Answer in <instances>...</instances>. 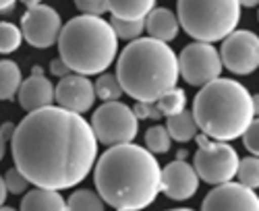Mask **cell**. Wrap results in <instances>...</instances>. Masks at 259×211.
<instances>
[{
    "mask_svg": "<svg viewBox=\"0 0 259 211\" xmlns=\"http://www.w3.org/2000/svg\"><path fill=\"white\" fill-rule=\"evenodd\" d=\"M15 166L33 186H77L88 178L98 155V139L83 114L46 106L21 120L11 137Z\"/></svg>",
    "mask_w": 259,
    "mask_h": 211,
    "instance_id": "cell-1",
    "label": "cell"
},
{
    "mask_svg": "<svg viewBox=\"0 0 259 211\" xmlns=\"http://www.w3.org/2000/svg\"><path fill=\"white\" fill-rule=\"evenodd\" d=\"M94 182L106 205L118 211H141L162 191V168L145 147L133 141L118 143L100 155Z\"/></svg>",
    "mask_w": 259,
    "mask_h": 211,
    "instance_id": "cell-2",
    "label": "cell"
},
{
    "mask_svg": "<svg viewBox=\"0 0 259 211\" xmlns=\"http://www.w3.org/2000/svg\"><path fill=\"white\" fill-rule=\"evenodd\" d=\"M116 77L126 95L139 101H156L162 93L177 87L181 77L179 56L166 41L137 37L118 56Z\"/></svg>",
    "mask_w": 259,
    "mask_h": 211,
    "instance_id": "cell-3",
    "label": "cell"
},
{
    "mask_svg": "<svg viewBox=\"0 0 259 211\" xmlns=\"http://www.w3.org/2000/svg\"><path fill=\"white\" fill-rule=\"evenodd\" d=\"M193 116L199 129L215 141L241 139L255 118L253 97L245 85L232 79H213L193 99Z\"/></svg>",
    "mask_w": 259,
    "mask_h": 211,
    "instance_id": "cell-4",
    "label": "cell"
},
{
    "mask_svg": "<svg viewBox=\"0 0 259 211\" xmlns=\"http://www.w3.org/2000/svg\"><path fill=\"white\" fill-rule=\"evenodd\" d=\"M58 52L71 73L100 75L108 71L118 52V35L110 21L94 15H79L62 25L58 35Z\"/></svg>",
    "mask_w": 259,
    "mask_h": 211,
    "instance_id": "cell-5",
    "label": "cell"
},
{
    "mask_svg": "<svg viewBox=\"0 0 259 211\" xmlns=\"http://www.w3.org/2000/svg\"><path fill=\"white\" fill-rule=\"evenodd\" d=\"M179 23L197 41H220L241 21L239 0H179Z\"/></svg>",
    "mask_w": 259,
    "mask_h": 211,
    "instance_id": "cell-6",
    "label": "cell"
},
{
    "mask_svg": "<svg viewBox=\"0 0 259 211\" xmlns=\"http://www.w3.org/2000/svg\"><path fill=\"white\" fill-rule=\"evenodd\" d=\"M199 149L193 157V168H195L197 176L207 184H222L236 176V168H239V153L234 147L228 145V141H211V137L195 135Z\"/></svg>",
    "mask_w": 259,
    "mask_h": 211,
    "instance_id": "cell-7",
    "label": "cell"
},
{
    "mask_svg": "<svg viewBox=\"0 0 259 211\" xmlns=\"http://www.w3.org/2000/svg\"><path fill=\"white\" fill-rule=\"evenodd\" d=\"M92 131L102 145H118L131 143L139 133V118L135 116L133 108L126 103L112 99L102 103L92 116Z\"/></svg>",
    "mask_w": 259,
    "mask_h": 211,
    "instance_id": "cell-8",
    "label": "cell"
},
{
    "mask_svg": "<svg viewBox=\"0 0 259 211\" xmlns=\"http://www.w3.org/2000/svg\"><path fill=\"white\" fill-rule=\"evenodd\" d=\"M222 58L209 41H193L179 54V75L193 87L218 79L222 73Z\"/></svg>",
    "mask_w": 259,
    "mask_h": 211,
    "instance_id": "cell-9",
    "label": "cell"
},
{
    "mask_svg": "<svg viewBox=\"0 0 259 211\" xmlns=\"http://www.w3.org/2000/svg\"><path fill=\"white\" fill-rule=\"evenodd\" d=\"M222 65L236 75H251L259 69V37L253 31H232L222 39Z\"/></svg>",
    "mask_w": 259,
    "mask_h": 211,
    "instance_id": "cell-10",
    "label": "cell"
},
{
    "mask_svg": "<svg viewBox=\"0 0 259 211\" xmlns=\"http://www.w3.org/2000/svg\"><path fill=\"white\" fill-rule=\"evenodd\" d=\"M62 29L60 15L46 5H35L29 7L27 13L21 17V31H23V39L29 46L46 50L54 46L58 41Z\"/></svg>",
    "mask_w": 259,
    "mask_h": 211,
    "instance_id": "cell-11",
    "label": "cell"
},
{
    "mask_svg": "<svg viewBox=\"0 0 259 211\" xmlns=\"http://www.w3.org/2000/svg\"><path fill=\"white\" fill-rule=\"evenodd\" d=\"M203 211H259V197L243 182H222L205 195Z\"/></svg>",
    "mask_w": 259,
    "mask_h": 211,
    "instance_id": "cell-12",
    "label": "cell"
},
{
    "mask_svg": "<svg viewBox=\"0 0 259 211\" xmlns=\"http://www.w3.org/2000/svg\"><path fill=\"white\" fill-rule=\"evenodd\" d=\"M54 99L64 110L85 114L96 101V87L85 75H67L54 87Z\"/></svg>",
    "mask_w": 259,
    "mask_h": 211,
    "instance_id": "cell-13",
    "label": "cell"
},
{
    "mask_svg": "<svg viewBox=\"0 0 259 211\" xmlns=\"http://www.w3.org/2000/svg\"><path fill=\"white\" fill-rule=\"evenodd\" d=\"M199 176L185 160H177L162 170V193L172 201H187L197 193Z\"/></svg>",
    "mask_w": 259,
    "mask_h": 211,
    "instance_id": "cell-14",
    "label": "cell"
},
{
    "mask_svg": "<svg viewBox=\"0 0 259 211\" xmlns=\"http://www.w3.org/2000/svg\"><path fill=\"white\" fill-rule=\"evenodd\" d=\"M52 101H54V87L50 79H46L44 75H31L29 79L21 83L19 103L25 112L46 108V106H52Z\"/></svg>",
    "mask_w": 259,
    "mask_h": 211,
    "instance_id": "cell-15",
    "label": "cell"
},
{
    "mask_svg": "<svg viewBox=\"0 0 259 211\" xmlns=\"http://www.w3.org/2000/svg\"><path fill=\"white\" fill-rule=\"evenodd\" d=\"M145 29L149 33V37L160 39V41H172L179 35L181 23H179V17L168 11V9H152L145 17Z\"/></svg>",
    "mask_w": 259,
    "mask_h": 211,
    "instance_id": "cell-16",
    "label": "cell"
},
{
    "mask_svg": "<svg viewBox=\"0 0 259 211\" xmlns=\"http://www.w3.org/2000/svg\"><path fill=\"white\" fill-rule=\"evenodd\" d=\"M21 209L23 211H67V201L62 199L60 191L35 186V191L23 197Z\"/></svg>",
    "mask_w": 259,
    "mask_h": 211,
    "instance_id": "cell-17",
    "label": "cell"
},
{
    "mask_svg": "<svg viewBox=\"0 0 259 211\" xmlns=\"http://www.w3.org/2000/svg\"><path fill=\"white\" fill-rule=\"evenodd\" d=\"M166 129L172 137V141H179V143H187V141H193L197 135V122H195V116L189 110H181L179 114H172L168 116V122H166Z\"/></svg>",
    "mask_w": 259,
    "mask_h": 211,
    "instance_id": "cell-18",
    "label": "cell"
},
{
    "mask_svg": "<svg viewBox=\"0 0 259 211\" xmlns=\"http://www.w3.org/2000/svg\"><path fill=\"white\" fill-rule=\"evenodd\" d=\"M21 83H23V75H21V69L17 62L0 60V99L3 101L15 99Z\"/></svg>",
    "mask_w": 259,
    "mask_h": 211,
    "instance_id": "cell-19",
    "label": "cell"
},
{
    "mask_svg": "<svg viewBox=\"0 0 259 211\" xmlns=\"http://www.w3.org/2000/svg\"><path fill=\"white\" fill-rule=\"evenodd\" d=\"M108 13L120 19H145L156 7V0H106Z\"/></svg>",
    "mask_w": 259,
    "mask_h": 211,
    "instance_id": "cell-20",
    "label": "cell"
},
{
    "mask_svg": "<svg viewBox=\"0 0 259 211\" xmlns=\"http://www.w3.org/2000/svg\"><path fill=\"white\" fill-rule=\"evenodd\" d=\"M67 209H71V211H102L104 209V199L100 197V193L83 188V191H75L69 197Z\"/></svg>",
    "mask_w": 259,
    "mask_h": 211,
    "instance_id": "cell-21",
    "label": "cell"
},
{
    "mask_svg": "<svg viewBox=\"0 0 259 211\" xmlns=\"http://www.w3.org/2000/svg\"><path fill=\"white\" fill-rule=\"evenodd\" d=\"M156 106H158V110L162 112V116L179 114L181 110H185V106H187V95H185L183 89L172 87V89H168L166 93H162L156 99Z\"/></svg>",
    "mask_w": 259,
    "mask_h": 211,
    "instance_id": "cell-22",
    "label": "cell"
},
{
    "mask_svg": "<svg viewBox=\"0 0 259 211\" xmlns=\"http://www.w3.org/2000/svg\"><path fill=\"white\" fill-rule=\"evenodd\" d=\"M94 87H96V95L104 101H112V99H120V95L124 93L122 87H120V81L116 75H110V73H106L98 77V81L94 83Z\"/></svg>",
    "mask_w": 259,
    "mask_h": 211,
    "instance_id": "cell-23",
    "label": "cell"
},
{
    "mask_svg": "<svg viewBox=\"0 0 259 211\" xmlns=\"http://www.w3.org/2000/svg\"><path fill=\"white\" fill-rule=\"evenodd\" d=\"M172 145V137L168 133L166 126L162 124H156L152 129H147L145 133V147L152 153H166Z\"/></svg>",
    "mask_w": 259,
    "mask_h": 211,
    "instance_id": "cell-24",
    "label": "cell"
},
{
    "mask_svg": "<svg viewBox=\"0 0 259 211\" xmlns=\"http://www.w3.org/2000/svg\"><path fill=\"white\" fill-rule=\"evenodd\" d=\"M110 25L120 39H137L145 31V19H120L112 17Z\"/></svg>",
    "mask_w": 259,
    "mask_h": 211,
    "instance_id": "cell-25",
    "label": "cell"
},
{
    "mask_svg": "<svg viewBox=\"0 0 259 211\" xmlns=\"http://www.w3.org/2000/svg\"><path fill=\"white\" fill-rule=\"evenodd\" d=\"M23 44V31H21L15 23H0V54H11L19 50V46Z\"/></svg>",
    "mask_w": 259,
    "mask_h": 211,
    "instance_id": "cell-26",
    "label": "cell"
},
{
    "mask_svg": "<svg viewBox=\"0 0 259 211\" xmlns=\"http://www.w3.org/2000/svg\"><path fill=\"white\" fill-rule=\"evenodd\" d=\"M236 176L245 186L257 188L259 186V157L251 155L245 160H239V168H236Z\"/></svg>",
    "mask_w": 259,
    "mask_h": 211,
    "instance_id": "cell-27",
    "label": "cell"
},
{
    "mask_svg": "<svg viewBox=\"0 0 259 211\" xmlns=\"http://www.w3.org/2000/svg\"><path fill=\"white\" fill-rule=\"evenodd\" d=\"M5 184H7V188H9V193H13V195H23L27 188H29L31 182H29L27 176L15 166V168H11V170L7 172V176H5Z\"/></svg>",
    "mask_w": 259,
    "mask_h": 211,
    "instance_id": "cell-28",
    "label": "cell"
},
{
    "mask_svg": "<svg viewBox=\"0 0 259 211\" xmlns=\"http://www.w3.org/2000/svg\"><path fill=\"white\" fill-rule=\"evenodd\" d=\"M243 143L247 147V151L251 155H257L259 157V118H253L251 124L245 129L243 133Z\"/></svg>",
    "mask_w": 259,
    "mask_h": 211,
    "instance_id": "cell-29",
    "label": "cell"
},
{
    "mask_svg": "<svg viewBox=\"0 0 259 211\" xmlns=\"http://www.w3.org/2000/svg\"><path fill=\"white\" fill-rule=\"evenodd\" d=\"M75 5L83 15L102 17L104 13H108V3L106 0H75Z\"/></svg>",
    "mask_w": 259,
    "mask_h": 211,
    "instance_id": "cell-30",
    "label": "cell"
},
{
    "mask_svg": "<svg viewBox=\"0 0 259 211\" xmlns=\"http://www.w3.org/2000/svg\"><path fill=\"white\" fill-rule=\"evenodd\" d=\"M133 112L139 120H145V118H152V120H160L162 118V112L158 110L156 101H139L133 106Z\"/></svg>",
    "mask_w": 259,
    "mask_h": 211,
    "instance_id": "cell-31",
    "label": "cell"
},
{
    "mask_svg": "<svg viewBox=\"0 0 259 211\" xmlns=\"http://www.w3.org/2000/svg\"><path fill=\"white\" fill-rule=\"evenodd\" d=\"M50 73L54 75V77H67V75H71V69L67 67V62H64L62 58H54L52 62H50Z\"/></svg>",
    "mask_w": 259,
    "mask_h": 211,
    "instance_id": "cell-32",
    "label": "cell"
},
{
    "mask_svg": "<svg viewBox=\"0 0 259 211\" xmlns=\"http://www.w3.org/2000/svg\"><path fill=\"white\" fill-rule=\"evenodd\" d=\"M7 195H9V188H7V184H5V178L0 176V209H3V205H5V201H7Z\"/></svg>",
    "mask_w": 259,
    "mask_h": 211,
    "instance_id": "cell-33",
    "label": "cell"
},
{
    "mask_svg": "<svg viewBox=\"0 0 259 211\" xmlns=\"http://www.w3.org/2000/svg\"><path fill=\"white\" fill-rule=\"evenodd\" d=\"M5 151H7V137H5L3 131H0V162H3V157H5Z\"/></svg>",
    "mask_w": 259,
    "mask_h": 211,
    "instance_id": "cell-34",
    "label": "cell"
},
{
    "mask_svg": "<svg viewBox=\"0 0 259 211\" xmlns=\"http://www.w3.org/2000/svg\"><path fill=\"white\" fill-rule=\"evenodd\" d=\"M15 3H17V0H0V11H9Z\"/></svg>",
    "mask_w": 259,
    "mask_h": 211,
    "instance_id": "cell-35",
    "label": "cell"
},
{
    "mask_svg": "<svg viewBox=\"0 0 259 211\" xmlns=\"http://www.w3.org/2000/svg\"><path fill=\"white\" fill-rule=\"evenodd\" d=\"M239 5L241 7H259V0H239Z\"/></svg>",
    "mask_w": 259,
    "mask_h": 211,
    "instance_id": "cell-36",
    "label": "cell"
},
{
    "mask_svg": "<svg viewBox=\"0 0 259 211\" xmlns=\"http://www.w3.org/2000/svg\"><path fill=\"white\" fill-rule=\"evenodd\" d=\"M251 97H253V112H255V116H259V93H255Z\"/></svg>",
    "mask_w": 259,
    "mask_h": 211,
    "instance_id": "cell-37",
    "label": "cell"
},
{
    "mask_svg": "<svg viewBox=\"0 0 259 211\" xmlns=\"http://www.w3.org/2000/svg\"><path fill=\"white\" fill-rule=\"evenodd\" d=\"M21 3H23L27 9L29 7H35V5H41V0H21Z\"/></svg>",
    "mask_w": 259,
    "mask_h": 211,
    "instance_id": "cell-38",
    "label": "cell"
},
{
    "mask_svg": "<svg viewBox=\"0 0 259 211\" xmlns=\"http://www.w3.org/2000/svg\"><path fill=\"white\" fill-rule=\"evenodd\" d=\"M187 155H189V151H185V149H183V151H179V153H177V160H187Z\"/></svg>",
    "mask_w": 259,
    "mask_h": 211,
    "instance_id": "cell-39",
    "label": "cell"
},
{
    "mask_svg": "<svg viewBox=\"0 0 259 211\" xmlns=\"http://www.w3.org/2000/svg\"><path fill=\"white\" fill-rule=\"evenodd\" d=\"M33 75H44V71H41V67H33V71H31Z\"/></svg>",
    "mask_w": 259,
    "mask_h": 211,
    "instance_id": "cell-40",
    "label": "cell"
}]
</instances>
